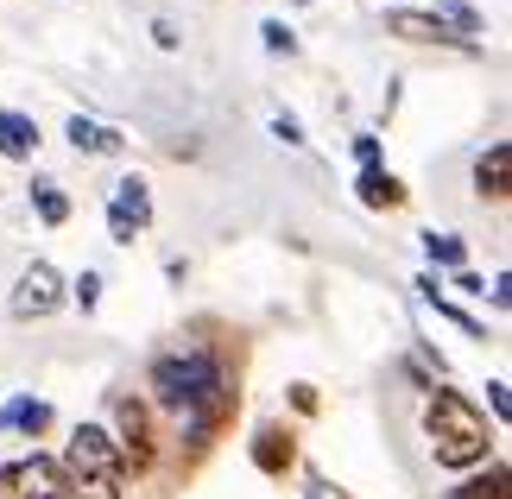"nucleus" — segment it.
I'll list each match as a JSON object with an SVG mask.
<instances>
[{
	"label": "nucleus",
	"mask_w": 512,
	"mask_h": 499,
	"mask_svg": "<svg viewBox=\"0 0 512 499\" xmlns=\"http://www.w3.org/2000/svg\"><path fill=\"white\" fill-rule=\"evenodd\" d=\"M152 398H159L171 417H184L196 449H203L209 436L234 417V405H241V392L228 386V373H222V361H215L209 348L159 354V361H152Z\"/></svg>",
	"instance_id": "1"
},
{
	"label": "nucleus",
	"mask_w": 512,
	"mask_h": 499,
	"mask_svg": "<svg viewBox=\"0 0 512 499\" xmlns=\"http://www.w3.org/2000/svg\"><path fill=\"white\" fill-rule=\"evenodd\" d=\"M424 436H430V455H437V468H481L487 462V449H494V430H487V417L475 398H462V392H449L437 386L430 392V405H424Z\"/></svg>",
	"instance_id": "2"
},
{
	"label": "nucleus",
	"mask_w": 512,
	"mask_h": 499,
	"mask_svg": "<svg viewBox=\"0 0 512 499\" xmlns=\"http://www.w3.org/2000/svg\"><path fill=\"white\" fill-rule=\"evenodd\" d=\"M57 468H64L70 499H127V462L102 424H76Z\"/></svg>",
	"instance_id": "3"
},
{
	"label": "nucleus",
	"mask_w": 512,
	"mask_h": 499,
	"mask_svg": "<svg viewBox=\"0 0 512 499\" xmlns=\"http://www.w3.org/2000/svg\"><path fill=\"white\" fill-rule=\"evenodd\" d=\"M114 449H121L127 474H152L159 462V436H152V405L140 392H114Z\"/></svg>",
	"instance_id": "4"
},
{
	"label": "nucleus",
	"mask_w": 512,
	"mask_h": 499,
	"mask_svg": "<svg viewBox=\"0 0 512 499\" xmlns=\"http://www.w3.org/2000/svg\"><path fill=\"white\" fill-rule=\"evenodd\" d=\"M57 304H64V278H57L45 259H32L26 272H19V285L7 297V310L19 316V323H38V316H51Z\"/></svg>",
	"instance_id": "5"
},
{
	"label": "nucleus",
	"mask_w": 512,
	"mask_h": 499,
	"mask_svg": "<svg viewBox=\"0 0 512 499\" xmlns=\"http://www.w3.org/2000/svg\"><path fill=\"white\" fill-rule=\"evenodd\" d=\"M0 499H70L64 468H57L51 455H32V462L0 468Z\"/></svg>",
	"instance_id": "6"
},
{
	"label": "nucleus",
	"mask_w": 512,
	"mask_h": 499,
	"mask_svg": "<svg viewBox=\"0 0 512 499\" xmlns=\"http://www.w3.org/2000/svg\"><path fill=\"white\" fill-rule=\"evenodd\" d=\"M152 228V196H146V177H121L114 184V203H108V234L121 247H133V234Z\"/></svg>",
	"instance_id": "7"
},
{
	"label": "nucleus",
	"mask_w": 512,
	"mask_h": 499,
	"mask_svg": "<svg viewBox=\"0 0 512 499\" xmlns=\"http://www.w3.org/2000/svg\"><path fill=\"white\" fill-rule=\"evenodd\" d=\"M291 462H298V436H291L285 424H260V430H253V468H260V474L279 481V474H291Z\"/></svg>",
	"instance_id": "8"
},
{
	"label": "nucleus",
	"mask_w": 512,
	"mask_h": 499,
	"mask_svg": "<svg viewBox=\"0 0 512 499\" xmlns=\"http://www.w3.org/2000/svg\"><path fill=\"white\" fill-rule=\"evenodd\" d=\"M475 196H481V203H506V196H512V146H506V139L475 158Z\"/></svg>",
	"instance_id": "9"
},
{
	"label": "nucleus",
	"mask_w": 512,
	"mask_h": 499,
	"mask_svg": "<svg viewBox=\"0 0 512 499\" xmlns=\"http://www.w3.org/2000/svg\"><path fill=\"white\" fill-rule=\"evenodd\" d=\"M386 32H392V38H411V45H462V38L449 32L437 13H411V7L386 13Z\"/></svg>",
	"instance_id": "10"
},
{
	"label": "nucleus",
	"mask_w": 512,
	"mask_h": 499,
	"mask_svg": "<svg viewBox=\"0 0 512 499\" xmlns=\"http://www.w3.org/2000/svg\"><path fill=\"white\" fill-rule=\"evenodd\" d=\"M0 430H19V436H45L51 430V405L45 398H32V392H19L0 405Z\"/></svg>",
	"instance_id": "11"
},
{
	"label": "nucleus",
	"mask_w": 512,
	"mask_h": 499,
	"mask_svg": "<svg viewBox=\"0 0 512 499\" xmlns=\"http://www.w3.org/2000/svg\"><path fill=\"white\" fill-rule=\"evenodd\" d=\"M64 139L76 152H95V158H108V152H121L127 139L114 133V127H102V121H89V114H70V127H64Z\"/></svg>",
	"instance_id": "12"
},
{
	"label": "nucleus",
	"mask_w": 512,
	"mask_h": 499,
	"mask_svg": "<svg viewBox=\"0 0 512 499\" xmlns=\"http://www.w3.org/2000/svg\"><path fill=\"white\" fill-rule=\"evenodd\" d=\"M443 499H512V474H506V462H481V474H468Z\"/></svg>",
	"instance_id": "13"
},
{
	"label": "nucleus",
	"mask_w": 512,
	"mask_h": 499,
	"mask_svg": "<svg viewBox=\"0 0 512 499\" xmlns=\"http://www.w3.org/2000/svg\"><path fill=\"white\" fill-rule=\"evenodd\" d=\"M0 152L7 158H32L38 152V121L19 108H0Z\"/></svg>",
	"instance_id": "14"
},
{
	"label": "nucleus",
	"mask_w": 512,
	"mask_h": 499,
	"mask_svg": "<svg viewBox=\"0 0 512 499\" xmlns=\"http://www.w3.org/2000/svg\"><path fill=\"white\" fill-rule=\"evenodd\" d=\"M354 190H361V203H367V209H399V203H405V184H399L392 171H380V165L354 177Z\"/></svg>",
	"instance_id": "15"
},
{
	"label": "nucleus",
	"mask_w": 512,
	"mask_h": 499,
	"mask_svg": "<svg viewBox=\"0 0 512 499\" xmlns=\"http://www.w3.org/2000/svg\"><path fill=\"white\" fill-rule=\"evenodd\" d=\"M32 209H38V222H70V196H64V184L57 177H32Z\"/></svg>",
	"instance_id": "16"
},
{
	"label": "nucleus",
	"mask_w": 512,
	"mask_h": 499,
	"mask_svg": "<svg viewBox=\"0 0 512 499\" xmlns=\"http://www.w3.org/2000/svg\"><path fill=\"white\" fill-rule=\"evenodd\" d=\"M437 19H443V26L462 38V45H468V38H481V26H487V19H481L475 7H468V0H437Z\"/></svg>",
	"instance_id": "17"
},
{
	"label": "nucleus",
	"mask_w": 512,
	"mask_h": 499,
	"mask_svg": "<svg viewBox=\"0 0 512 499\" xmlns=\"http://www.w3.org/2000/svg\"><path fill=\"white\" fill-rule=\"evenodd\" d=\"M424 253H430V266H449V272H462V266H468L462 234H437V228H430V234H424Z\"/></svg>",
	"instance_id": "18"
},
{
	"label": "nucleus",
	"mask_w": 512,
	"mask_h": 499,
	"mask_svg": "<svg viewBox=\"0 0 512 499\" xmlns=\"http://www.w3.org/2000/svg\"><path fill=\"white\" fill-rule=\"evenodd\" d=\"M260 38H266V51H272V57H298V32H291V26H279V19H266V26H260Z\"/></svg>",
	"instance_id": "19"
},
{
	"label": "nucleus",
	"mask_w": 512,
	"mask_h": 499,
	"mask_svg": "<svg viewBox=\"0 0 512 499\" xmlns=\"http://www.w3.org/2000/svg\"><path fill=\"white\" fill-rule=\"evenodd\" d=\"M70 297H76L83 310H95V304H102V278H95V272H83V278L70 285Z\"/></svg>",
	"instance_id": "20"
},
{
	"label": "nucleus",
	"mask_w": 512,
	"mask_h": 499,
	"mask_svg": "<svg viewBox=\"0 0 512 499\" xmlns=\"http://www.w3.org/2000/svg\"><path fill=\"white\" fill-rule=\"evenodd\" d=\"M272 139H285V146H304V127L291 121V114H272Z\"/></svg>",
	"instance_id": "21"
},
{
	"label": "nucleus",
	"mask_w": 512,
	"mask_h": 499,
	"mask_svg": "<svg viewBox=\"0 0 512 499\" xmlns=\"http://www.w3.org/2000/svg\"><path fill=\"white\" fill-rule=\"evenodd\" d=\"M354 158H361V171H373V165H380V139L361 133V139H354Z\"/></svg>",
	"instance_id": "22"
},
{
	"label": "nucleus",
	"mask_w": 512,
	"mask_h": 499,
	"mask_svg": "<svg viewBox=\"0 0 512 499\" xmlns=\"http://www.w3.org/2000/svg\"><path fill=\"white\" fill-rule=\"evenodd\" d=\"M152 38H159V51H177V45H184V38H177V26H171V19H152Z\"/></svg>",
	"instance_id": "23"
},
{
	"label": "nucleus",
	"mask_w": 512,
	"mask_h": 499,
	"mask_svg": "<svg viewBox=\"0 0 512 499\" xmlns=\"http://www.w3.org/2000/svg\"><path fill=\"white\" fill-rule=\"evenodd\" d=\"M456 291H468V297H487V285H481V278H475V272H468V266L456 272Z\"/></svg>",
	"instance_id": "24"
},
{
	"label": "nucleus",
	"mask_w": 512,
	"mask_h": 499,
	"mask_svg": "<svg viewBox=\"0 0 512 499\" xmlns=\"http://www.w3.org/2000/svg\"><path fill=\"white\" fill-rule=\"evenodd\" d=\"M291 405H298V411H317V386H291Z\"/></svg>",
	"instance_id": "25"
},
{
	"label": "nucleus",
	"mask_w": 512,
	"mask_h": 499,
	"mask_svg": "<svg viewBox=\"0 0 512 499\" xmlns=\"http://www.w3.org/2000/svg\"><path fill=\"white\" fill-rule=\"evenodd\" d=\"M487 405H494V417H506V379H494V386H487Z\"/></svg>",
	"instance_id": "26"
},
{
	"label": "nucleus",
	"mask_w": 512,
	"mask_h": 499,
	"mask_svg": "<svg viewBox=\"0 0 512 499\" xmlns=\"http://www.w3.org/2000/svg\"><path fill=\"white\" fill-rule=\"evenodd\" d=\"M310 499H323V487H317V493H310Z\"/></svg>",
	"instance_id": "27"
}]
</instances>
